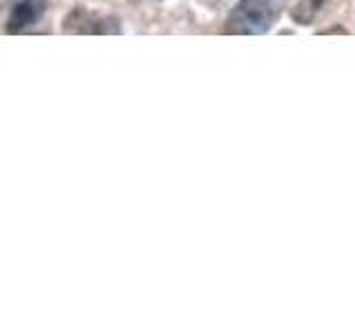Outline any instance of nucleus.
<instances>
[{"instance_id": "nucleus-1", "label": "nucleus", "mask_w": 355, "mask_h": 333, "mask_svg": "<svg viewBox=\"0 0 355 333\" xmlns=\"http://www.w3.org/2000/svg\"><path fill=\"white\" fill-rule=\"evenodd\" d=\"M282 7L284 0H240L229 14L227 31L236 36H258L273 27Z\"/></svg>"}, {"instance_id": "nucleus-2", "label": "nucleus", "mask_w": 355, "mask_h": 333, "mask_svg": "<svg viewBox=\"0 0 355 333\" xmlns=\"http://www.w3.org/2000/svg\"><path fill=\"white\" fill-rule=\"evenodd\" d=\"M44 14V0H18L9 14L7 31H22L38 22Z\"/></svg>"}, {"instance_id": "nucleus-3", "label": "nucleus", "mask_w": 355, "mask_h": 333, "mask_svg": "<svg viewBox=\"0 0 355 333\" xmlns=\"http://www.w3.org/2000/svg\"><path fill=\"white\" fill-rule=\"evenodd\" d=\"M324 3H327V0H302V3L293 9V18L297 22H304V25H309V22L320 14V9Z\"/></svg>"}]
</instances>
